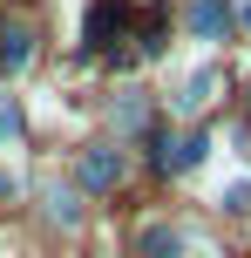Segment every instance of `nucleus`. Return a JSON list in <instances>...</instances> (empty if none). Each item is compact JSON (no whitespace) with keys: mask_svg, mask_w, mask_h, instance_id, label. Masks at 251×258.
I'll return each mask as SVG.
<instances>
[{"mask_svg":"<svg viewBox=\"0 0 251 258\" xmlns=\"http://www.w3.org/2000/svg\"><path fill=\"white\" fill-rule=\"evenodd\" d=\"M27 54H34V34H27L21 21H7V27H0V68H21Z\"/></svg>","mask_w":251,"mask_h":258,"instance_id":"20e7f679","label":"nucleus"},{"mask_svg":"<svg viewBox=\"0 0 251 258\" xmlns=\"http://www.w3.org/2000/svg\"><path fill=\"white\" fill-rule=\"evenodd\" d=\"M211 89H217V68H197V75L184 82V95H177V102H184V109H197V102H211Z\"/></svg>","mask_w":251,"mask_h":258,"instance_id":"423d86ee","label":"nucleus"},{"mask_svg":"<svg viewBox=\"0 0 251 258\" xmlns=\"http://www.w3.org/2000/svg\"><path fill=\"white\" fill-rule=\"evenodd\" d=\"M122 21H129V7H122V0H95L89 21H81V41H89V48H109V34H116Z\"/></svg>","mask_w":251,"mask_h":258,"instance_id":"f257e3e1","label":"nucleus"},{"mask_svg":"<svg viewBox=\"0 0 251 258\" xmlns=\"http://www.w3.org/2000/svg\"><path fill=\"white\" fill-rule=\"evenodd\" d=\"M244 27H251V7H244Z\"/></svg>","mask_w":251,"mask_h":258,"instance_id":"6e6552de","label":"nucleus"},{"mask_svg":"<svg viewBox=\"0 0 251 258\" xmlns=\"http://www.w3.org/2000/svg\"><path fill=\"white\" fill-rule=\"evenodd\" d=\"M14 136H21V109L0 95V143H14Z\"/></svg>","mask_w":251,"mask_h":258,"instance_id":"0eeeda50","label":"nucleus"},{"mask_svg":"<svg viewBox=\"0 0 251 258\" xmlns=\"http://www.w3.org/2000/svg\"><path fill=\"white\" fill-rule=\"evenodd\" d=\"M75 177L89 183V190H116V183H122V156H116V150H89Z\"/></svg>","mask_w":251,"mask_h":258,"instance_id":"f03ea898","label":"nucleus"},{"mask_svg":"<svg viewBox=\"0 0 251 258\" xmlns=\"http://www.w3.org/2000/svg\"><path fill=\"white\" fill-rule=\"evenodd\" d=\"M136 245H143L149 258H177V231H170V224H143V231H136Z\"/></svg>","mask_w":251,"mask_h":258,"instance_id":"39448f33","label":"nucleus"},{"mask_svg":"<svg viewBox=\"0 0 251 258\" xmlns=\"http://www.w3.org/2000/svg\"><path fill=\"white\" fill-rule=\"evenodd\" d=\"M224 0H190V34L197 41H224Z\"/></svg>","mask_w":251,"mask_h":258,"instance_id":"7ed1b4c3","label":"nucleus"}]
</instances>
